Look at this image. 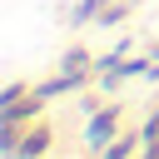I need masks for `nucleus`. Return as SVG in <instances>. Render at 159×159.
I'll use <instances>...</instances> for the list:
<instances>
[{
  "label": "nucleus",
  "instance_id": "1",
  "mask_svg": "<svg viewBox=\"0 0 159 159\" xmlns=\"http://www.w3.org/2000/svg\"><path fill=\"white\" fill-rule=\"evenodd\" d=\"M119 124H124V104H104V109H94V114H89V124H84V149H89V154H99V149L119 134Z\"/></svg>",
  "mask_w": 159,
  "mask_h": 159
},
{
  "label": "nucleus",
  "instance_id": "2",
  "mask_svg": "<svg viewBox=\"0 0 159 159\" xmlns=\"http://www.w3.org/2000/svg\"><path fill=\"white\" fill-rule=\"evenodd\" d=\"M50 144H55V129H50L45 119H35V124H25V139H20L15 159H45V154H50Z\"/></svg>",
  "mask_w": 159,
  "mask_h": 159
},
{
  "label": "nucleus",
  "instance_id": "3",
  "mask_svg": "<svg viewBox=\"0 0 159 159\" xmlns=\"http://www.w3.org/2000/svg\"><path fill=\"white\" fill-rule=\"evenodd\" d=\"M45 104H50V99H45V94H40V89L30 84V94H25L20 104L0 109V119H15V124H35V119H45Z\"/></svg>",
  "mask_w": 159,
  "mask_h": 159
},
{
  "label": "nucleus",
  "instance_id": "4",
  "mask_svg": "<svg viewBox=\"0 0 159 159\" xmlns=\"http://www.w3.org/2000/svg\"><path fill=\"white\" fill-rule=\"evenodd\" d=\"M139 149H144V129H139V134H124V129H119V134H114L94 159H134Z\"/></svg>",
  "mask_w": 159,
  "mask_h": 159
},
{
  "label": "nucleus",
  "instance_id": "5",
  "mask_svg": "<svg viewBox=\"0 0 159 159\" xmlns=\"http://www.w3.org/2000/svg\"><path fill=\"white\" fill-rule=\"evenodd\" d=\"M45 99H55V94H75V89H84V75H70V70H60V75H50V80H40L35 84Z\"/></svg>",
  "mask_w": 159,
  "mask_h": 159
},
{
  "label": "nucleus",
  "instance_id": "6",
  "mask_svg": "<svg viewBox=\"0 0 159 159\" xmlns=\"http://www.w3.org/2000/svg\"><path fill=\"white\" fill-rule=\"evenodd\" d=\"M60 70H70V75H89V50H84V45H70V50L60 55Z\"/></svg>",
  "mask_w": 159,
  "mask_h": 159
},
{
  "label": "nucleus",
  "instance_id": "7",
  "mask_svg": "<svg viewBox=\"0 0 159 159\" xmlns=\"http://www.w3.org/2000/svg\"><path fill=\"white\" fill-rule=\"evenodd\" d=\"M109 0H80L75 10H70V25H94L99 20V10H104Z\"/></svg>",
  "mask_w": 159,
  "mask_h": 159
},
{
  "label": "nucleus",
  "instance_id": "8",
  "mask_svg": "<svg viewBox=\"0 0 159 159\" xmlns=\"http://www.w3.org/2000/svg\"><path fill=\"white\" fill-rule=\"evenodd\" d=\"M119 20H129V0H109V5L99 10V20H94V25H104V30H114Z\"/></svg>",
  "mask_w": 159,
  "mask_h": 159
},
{
  "label": "nucleus",
  "instance_id": "9",
  "mask_svg": "<svg viewBox=\"0 0 159 159\" xmlns=\"http://www.w3.org/2000/svg\"><path fill=\"white\" fill-rule=\"evenodd\" d=\"M25 94H30V84H25V80H10V84L0 89V109H10V104H20Z\"/></svg>",
  "mask_w": 159,
  "mask_h": 159
},
{
  "label": "nucleus",
  "instance_id": "10",
  "mask_svg": "<svg viewBox=\"0 0 159 159\" xmlns=\"http://www.w3.org/2000/svg\"><path fill=\"white\" fill-rule=\"evenodd\" d=\"M139 159H159V144H144V149H139Z\"/></svg>",
  "mask_w": 159,
  "mask_h": 159
},
{
  "label": "nucleus",
  "instance_id": "11",
  "mask_svg": "<svg viewBox=\"0 0 159 159\" xmlns=\"http://www.w3.org/2000/svg\"><path fill=\"white\" fill-rule=\"evenodd\" d=\"M149 55H154V60H159V45H154V50H149Z\"/></svg>",
  "mask_w": 159,
  "mask_h": 159
}]
</instances>
